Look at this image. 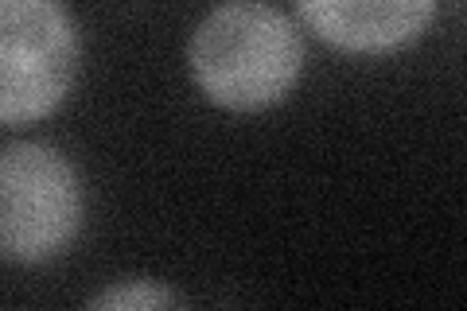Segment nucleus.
Instances as JSON below:
<instances>
[{"label":"nucleus","instance_id":"1","mask_svg":"<svg viewBox=\"0 0 467 311\" xmlns=\"http://www.w3.org/2000/svg\"><path fill=\"white\" fill-rule=\"evenodd\" d=\"M199 90L226 109H265L300 78L304 47L292 20L265 0H226L192 36Z\"/></svg>","mask_w":467,"mask_h":311},{"label":"nucleus","instance_id":"2","mask_svg":"<svg viewBox=\"0 0 467 311\" xmlns=\"http://www.w3.org/2000/svg\"><path fill=\"white\" fill-rule=\"evenodd\" d=\"M82 226V180L51 144L0 148V257L43 264L67 254Z\"/></svg>","mask_w":467,"mask_h":311},{"label":"nucleus","instance_id":"3","mask_svg":"<svg viewBox=\"0 0 467 311\" xmlns=\"http://www.w3.org/2000/svg\"><path fill=\"white\" fill-rule=\"evenodd\" d=\"M78 74V32L63 0H0V125L55 113Z\"/></svg>","mask_w":467,"mask_h":311},{"label":"nucleus","instance_id":"4","mask_svg":"<svg viewBox=\"0 0 467 311\" xmlns=\"http://www.w3.org/2000/svg\"><path fill=\"white\" fill-rule=\"evenodd\" d=\"M304 24L350 55H386L429 27L436 0H296Z\"/></svg>","mask_w":467,"mask_h":311},{"label":"nucleus","instance_id":"5","mask_svg":"<svg viewBox=\"0 0 467 311\" xmlns=\"http://www.w3.org/2000/svg\"><path fill=\"white\" fill-rule=\"evenodd\" d=\"M175 295L168 288L152 285V280H129V285H117V288H106L101 295H94L90 307H113V311H152V307H171Z\"/></svg>","mask_w":467,"mask_h":311}]
</instances>
